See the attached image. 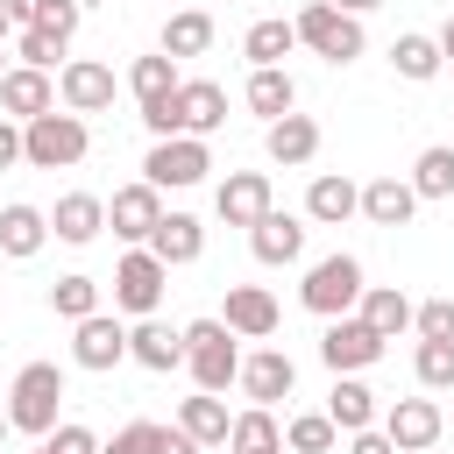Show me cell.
Listing matches in <instances>:
<instances>
[{"label": "cell", "mask_w": 454, "mask_h": 454, "mask_svg": "<svg viewBox=\"0 0 454 454\" xmlns=\"http://www.w3.org/2000/svg\"><path fill=\"white\" fill-rule=\"evenodd\" d=\"M50 234L71 241V248L99 241V234H106V199H99V192H64V199L50 206Z\"/></svg>", "instance_id": "obj_19"}, {"label": "cell", "mask_w": 454, "mask_h": 454, "mask_svg": "<svg viewBox=\"0 0 454 454\" xmlns=\"http://www.w3.org/2000/svg\"><path fill=\"white\" fill-rule=\"evenodd\" d=\"M163 284H170V270H163L149 248H128V255L114 262V312L156 319V305H163Z\"/></svg>", "instance_id": "obj_7"}, {"label": "cell", "mask_w": 454, "mask_h": 454, "mask_svg": "<svg viewBox=\"0 0 454 454\" xmlns=\"http://www.w3.org/2000/svg\"><path fill=\"white\" fill-rule=\"evenodd\" d=\"M128 362H142V369H156V376L184 369V326H163V319H135V326H128Z\"/></svg>", "instance_id": "obj_21"}, {"label": "cell", "mask_w": 454, "mask_h": 454, "mask_svg": "<svg viewBox=\"0 0 454 454\" xmlns=\"http://www.w3.org/2000/svg\"><path fill=\"white\" fill-rule=\"evenodd\" d=\"M348 454H397V447H390V440L369 426V433H348Z\"/></svg>", "instance_id": "obj_47"}, {"label": "cell", "mask_w": 454, "mask_h": 454, "mask_svg": "<svg viewBox=\"0 0 454 454\" xmlns=\"http://www.w3.org/2000/svg\"><path fill=\"white\" fill-rule=\"evenodd\" d=\"M383 333H369L355 312H340V319H326V333H319V362L333 369V376H362L369 362H383Z\"/></svg>", "instance_id": "obj_8"}, {"label": "cell", "mask_w": 454, "mask_h": 454, "mask_svg": "<svg viewBox=\"0 0 454 454\" xmlns=\"http://www.w3.org/2000/svg\"><path fill=\"white\" fill-rule=\"evenodd\" d=\"M355 319H362L369 333H383V340H397V333L411 326V298H404L397 284H369V291H362V305H355Z\"/></svg>", "instance_id": "obj_27"}, {"label": "cell", "mask_w": 454, "mask_h": 454, "mask_svg": "<svg viewBox=\"0 0 454 454\" xmlns=\"http://www.w3.org/2000/svg\"><path fill=\"white\" fill-rule=\"evenodd\" d=\"M43 241H50V213H43V206H28V199L0 206V255H7V262L43 255Z\"/></svg>", "instance_id": "obj_24"}, {"label": "cell", "mask_w": 454, "mask_h": 454, "mask_svg": "<svg viewBox=\"0 0 454 454\" xmlns=\"http://www.w3.org/2000/svg\"><path fill=\"white\" fill-rule=\"evenodd\" d=\"M142 248H149L163 270H184V262H199V255H206V220H199V213H163V220H156V234H149Z\"/></svg>", "instance_id": "obj_16"}, {"label": "cell", "mask_w": 454, "mask_h": 454, "mask_svg": "<svg viewBox=\"0 0 454 454\" xmlns=\"http://www.w3.org/2000/svg\"><path fill=\"white\" fill-rule=\"evenodd\" d=\"M248 114H262V128L284 121V114H298V85H291L284 64L277 71H248Z\"/></svg>", "instance_id": "obj_29"}, {"label": "cell", "mask_w": 454, "mask_h": 454, "mask_svg": "<svg viewBox=\"0 0 454 454\" xmlns=\"http://www.w3.org/2000/svg\"><path fill=\"white\" fill-rule=\"evenodd\" d=\"M78 14H85L78 0H43V7H35V28L57 35V43H71V35H78Z\"/></svg>", "instance_id": "obj_43"}, {"label": "cell", "mask_w": 454, "mask_h": 454, "mask_svg": "<svg viewBox=\"0 0 454 454\" xmlns=\"http://www.w3.org/2000/svg\"><path fill=\"white\" fill-rule=\"evenodd\" d=\"M227 447H234V454H284V433H277V419H270L262 404H248V411H234Z\"/></svg>", "instance_id": "obj_32"}, {"label": "cell", "mask_w": 454, "mask_h": 454, "mask_svg": "<svg viewBox=\"0 0 454 454\" xmlns=\"http://www.w3.org/2000/svg\"><path fill=\"white\" fill-rule=\"evenodd\" d=\"M390 64H397V78L426 85V78H440V43L411 28V35H397V43H390Z\"/></svg>", "instance_id": "obj_34"}, {"label": "cell", "mask_w": 454, "mask_h": 454, "mask_svg": "<svg viewBox=\"0 0 454 454\" xmlns=\"http://www.w3.org/2000/svg\"><path fill=\"white\" fill-rule=\"evenodd\" d=\"M14 57H21L28 71H57L64 43H57V35H43V28H21V35H14Z\"/></svg>", "instance_id": "obj_40"}, {"label": "cell", "mask_w": 454, "mask_h": 454, "mask_svg": "<svg viewBox=\"0 0 454 454\" xmlns=\"http://www.w3.org/2000/svg\"><path fill=\"white\" fill-rule=\"evenodd\" d=\"M227 426H234V411H227L220 397H206V390L177 404V433H192L199 447H227Z\"/></svg>", "instance_id": "obj_30"}, {"label": "cell", "mask_w": 454, "mask_h": 454, "mask_svg": "<svg viewBox=\"0 0 454 454\" xmlns=\"http://www.w3.org/2000/svg\"><path fill=\"white\" fill-rule=\"evenodd\" d=\"M234 383H241V397H248V404H262V411H270L277 397H291V390H298V362H291L284 348H255V355H241V376H234Z\"/></svg>", "instance_id": "obj_13"}, {"label": "cell", "mask_w": 454, "mask_h": 454, "mask_svg": "<svg viewBox=\"0 0 454 454\" xmlns=\"http://www.w3.org/2000/svg\"><path fill=\"white\" fill-rule=\"evenodd\" d=\"M411 376H419V390H454V340H419Z\"/></svg>", "instance_id": "obj_38"}, {"label": "cell", "mask_w": 454, "mask_h": 454, "mask_svg": "<svg viewBox=\"0 0 454 454\" xmlns=\"http://www.w3.org/2000/svg\"><path fill=\"white\" fill-rule=\"evenodd\" d=\"M57 99H64V114H106L114 106V64H99V57H71V64H57Z\"/></svg>", "instance_id": "obj_9"}, {"label": "cell", "mask_w": 454, "mask_h": 454, "mask_svg": "<svg viewBox=\"0 0 454 454\" xmlns=\"http://www.w3.org/2000/svg\"><path fill=\"white\" fill-rule=\"evenodd\" d=\"M326 419H333V433H369V426H376V390H369L362 376H333Z\"/></svg>", "instance_id": "obj_28"}, {"label": "cell", "mask_w": 454, "mask_h": 454, "mask_svg": "<svg viewBox=\"0 0 454 454\" xmlns=\"http://www.w3.org/2000/svg\"><path fill=\"white\" fill-rule=\"evenodd\" d=\"M7 35H14V28H7V14H0V43H7Z\"/></svg>", "instance_id": "obj_51"}, {"label": "cell", "mask_w": 454, "mask_h": 454, "mask_svg": "<svg viewBox=\"0 0 454 454\" xmlns=\"http://www.w3.org/2000/svg\"><path fill=\"white\" fill-rule=\"evenodd\" d=\"M206 170H213V149L199 135H170L142 156V184H156V192H192V184H206Z\"/></svg>", "instance_id": "obj_6"}, {"label": "cell", "mask_w": 454, "mask_h": 454, "mask_svg": "<svg viewBox=\"0 0 454 454\" xmlns=\"http://www.w3.org/2000/svg\"><path fill=\"white\" fill-rule=\"evenodd\" d=\"M433 43H440V64H454V14L440 21V35H433Z\"/></svg>", "instance_id": "obj_48"}, {"label": "cell", "mask_w": 454, "mask_h": 454, "mask_svg": "<svg viewBox=\"0 0 454 454\" xmlns=\"http://www.w3.org/2000/svg\"><path fill=\"white\" fill-rule=\"evenodd\" d=\"M0 106H7V121H35V114L57 106V78H50V71H28V64H7Z\"/></svg>", "instance_id": "obj_23"}, {"label": "cell", "mask_w": 454, "mask_h": 454, "mask_svg": "<svg viewBox=\"0 0 454 454\" xmlns=\"http://www.w3.org/2000/svg\"><path fill=\"white\" fill-rule=\"evenodd\" d=\"M7 433H14V426H7V404H0V447H7Z\"/></svg>", "instance_id": "obj_50"}, {"label": "cell", "mask_w": 454, "mask_h": 454, "mask_svg": "<svg viewBox=\"0 0 454 454\" xmlns=\"http://www.w3.org/2000/svg\"><path fill=\"white\" fill-rule=\"evenodd\" d=\"M50 312L71 319V326L92 319V312H99V284H92V277H57V284H50Z\"/></svg>", "instance_id": "obj_36"}, {"label": "cell", "mask_w": 454, "mask_h": 454, "mask_svg": "<svg viewBox=\"0 0 454 454\" xmlns=\"http://www.w3.org/2000/svg\"><path fill=\"white\" fill-rule=\"evenodd\" d=\"M35 7H43V0H0V14H7V28H14V35H21V28H35Z\"/></svg>", "instance_id": "obj_45"}, {"label": "cell", "mask_w": 454, "mask_h": 454, "mask_svg": "<svg viewBox=\"0 0 454 454\" xmlns=\"http://www.w3.org/2000/svg\"><path fill=\"white\" fill-rule=\"evenodd\" d=\"M333 7H340V14H355V21H362V14H369V7H383V0H333Z\"/></svg>", "instance_id": "obj_49"}, {"label": "cell", "mask_w": 454, "mask_h": 454, "mask_svg": "<svg viewBox=\"0 0 454 454\" xmlns=\"http://www.w3.org/2000/svg\"><path fill=\"white\" fill-rule=\"evenodd\" d=\"M0 78H7V64H0Z\"/></svg>", "instance_id": "obj_53"}, {"label": "cell", "mask_w": 454, "mask_h": 454, "mask_svg": "<svg viewBox=\"0 0 454 454\" xmlns=\"http://www.w3.org/2000/svg\"><path fill=\"white\" fill-rule=\"evenodd\" d=\"M213 128H227V85H213V78H184L177 85V135H213Z\"/></svg>", "instance_id": "obj_17"}, {"label": "cell", "mask_w": 454, "mask_h": 454, "mask_svg": "<svg viewBox=\"0 0 454 454\" xmlns=\"http://www.w3.org/2000/svg\"><path fill=\"white\" fill-rule=\"evenodd\" d=\"M411 213H419V192H411V184H404L397 170H390V177H369V184H362V220H369V227H404Z\"/></svg>", "instance_id": "obj_25"}, {"label": "cell", "mask_w": 454, "mask_h": 454, "mask_svg": "<svg viewBox=\"0 0 454 454\" xmlns=\"http://www.w3.org/2000/svg\"><path fill=\"white\" fill-rule=\"evenodd\" d=\"M14 163H21V121L0 114V170H14Z\"/></svg>", "instance_id": "obj_44"}, {"label": "cell", "mask_w": 454, "mask_h": 454, "mask_svg": "<svg viewBox=\"0 0 454 454\" xmlns=\"http://www.w3.org/2000/svg\"><path fill=\"white\" fill-rule=\"evenodd\" d=\"M291 28H298V43H305L312 57H326V64H355V57L369 50L362 21H355V14H340L333 0H305V7L291 14Z\"/></svg>", "instance_id": "obj_3"}, {"label": "cell", "mask_w": 454, "mask_h": 454, "mask_svg": "<svg viewBox=\"0 0 454 454\" xmlns=\"http://www.w3.org/2000/svg\"><path fill=\"white\" fill-rule=\"evenodd\" d=\"M355 213H362V184H355V177L319 170V177L305 184V220H312V227H340V220H355Z\"/></svg>", "instance_id": "obj_18"}, {"label": "cell", "mask_w": 454, "mask_h": 454, "mask_svg": "<svg viewBox=\"0 0 454 454\" xmlns=\"http://www.w3.org/2000/svg\"><path fill=\"white\" fill-rule=\"evenodd\" d=\"M248 248H255V262H270V270H284V262H298L305 255V220L298 213H262L255 227H248Z\"/></svg>", "instance_id": "obj_20"}, {"label": "cell", "mask_w": 454, "mask_h": 454, "mask_svg": "<svg viewBox=\"0 0 454 454\" xmlns=\"http://www.w3.org/2000/svg\"><path fill=\"white\" fill-rule=\"evenodd\" d=\"M440 426H447V419H440V404H433V397H397V404L383 411V426H376V433H383L397 454H426V447H440Z\"/></svg>", "instance_id": "obj_11"}, {"label": "cell", "mask_w": 454, "mask_h": 454, "mask_svg": "<svg viewBox=\"0 0 454 454\" xmlns=\"http://www.w3.org/2000/svg\"><path fill=\"white\" fill-rule=\"evenodd\" d=\"M419 199H454V149L447 142H433V149H419V163H411V177H404Z\"/></svg>", "instance_id": "obj_33"}, {"label": "cell", "mask_w": 454, "mask_h": 454, "mask_svg": "<svg viewBox=\"0 0 454 454\" xmlns=\"http://www.w3.org/2000/svg\"><path fill=\"white\" fill-rule=\"evenodd\" d=\"M156 220H163V192H156V184H142V177H135V184H121V192L106 199V227H114L121 241H135V248L156 234Z\"/></svg>", "instance_id": "obj_15"}, {"label": "cell", "mask_w": 454, "mask_h": 454, "mask_svg": "<svg viewBox=\"0 0 454 454\" xmlns=\"http://www.w3.org/2000/svg\"><path fill=\"white\" fill-rule=\"evenodd\" d=\"M291 50H298V28H291L284 14H262V21H248V35H241V57H248L255 71H277Z\"/></svg>", "instance_id": "obj_26"}, {"label": "cell", "mask_w": 454, "mask_h": 454, "mask_svg": "<svg viewBox=\"0 0 454 454\" xmlns=\"http://www.w3.org/2000/svg\"><path fill=\"white\" fill-rule=\"evenodd\" d=\"M184 369H192V383H199L206 397H220V390L241 376V348H234V333H227L220 319H192V326H184Z\"/></svg>", "instance_id": "obj_4"}, {"label": "cell", "mask_w": 454, "mask_h": 454, "mask_svg": "<svg viewBox=\"0 0 454 454\" xmlns=\"http://www.w3.org/2000/svg\"><path fill=\"white\" fill-rule=\"evenodd\" d=\"M333 419L326 411H298V419H284V447L291 454H333Z\"/></svg>", "instance_id": "obj_37"}, {"label": "cell", "mask_w": 454, "mask_h": 454, "mask_svg": "<svg viewBox=\"0 0 454 454\" xmlns=\"http://www.w3.org/2000/svg\"><path fill=\"white\" fill-rule=\"evenodd\" d=\"M156 440H163V426H156V419H128L99 454H156Z\"/></svg>", "instance_id": "obj_42"}, {"label": "cell", "mask_w": 454, "mask_h": 454, "mask_svg": "<svg viewBox=\"0 0 454 454\" xmlns=\"http://www.w3.org/2000/svg\"><path fill=\"white\" fill-rule=\"evenodd\" d=\"M57 404H64V369L57 362H21L14 383H7V426L43 440V433H57Z\"/></svg>", "instance_id": "obj_1"}, {"label": "cell", "mask_w": 454, "mask_h": 454, "mask_svg": "<svg viewBox=\"0 0 454 454\" xmlns=\"http://www.w3.org/2000/svg\"><path fill=\"white\" fill-rule=\"evenodd\" d=\"M85 149H92V128L78 121V114H35V121H21V163H35V170H71V163H85Z\"/></svg>", "instance_id": "obj_2"}, {"label": "cell", "mask_w": 454, "mask_h": 454, "mask_svg": "<svg viewBox=\"0 0 454 454\" xmlns=\"http://www.w3.org/2000/svg\"><path fill=\"white\" fill-rule=\"evenodd\" d=\"M426 454H440V447H426Z\"/></svg>", "instance_id": "obj_52"}, {"label": "cell", "mask_w": 454, "mask_h": 454, "mask_svg": "<svg viewBox=\"0 0 454 454\" xmlns=\"http://www.w3.org/2000/svg\"><path fill=\"white\" fill-rule=\"evenodd\" d=\"M411 326H419V340H454V298H426V305H411Z\"/></svg>", "instance_id": "obj_41"}, {"label": "cell", "mask_w": 454, "mask_h": 454, "mask_svg": "<svg viewBox=\"0 0 454 454\" xmlns=\"http://www.w3.org/2000/svg\"><path fill=\"white\" fill-rule=\"evenodd\" d=\"M71 362H78V369H92V376L121 369V362H128V326H121L114 312L78 319V326H71Z\"/></svg>", "instance_id": "obj_10"}, {"label": "cell", "mask_w": 454, "mask_h": 454, "mask_svg": "<svg viewBox=\"0 0 454 454\" xmlns=\"http://www.w3.org/2000/svg\"><path fill=\"white\" fill-rule=\"evenodd\" d=\"M270 206H277V199H270V170H227L220 192H213V213H220L227 227H255Z\"/></svg>", "instance_id": "obj_14"}, {"label": "cell", "mask_w": 454, "mask_h": 454, "mask_svg": "<svg viewBox=\"0 0 454 454\" xmlns=\"http://www.w3.org/2000/svg\"><path fill=\"white\" fill-rule=\"evenodd\" d=\"M262 156L284 163V170L312 163V156H319V121H312V114H284V121H270V128H262Z\"/></svg>", "instance_id": "obj_22"}, {"label": "cell", "mask_w": 454, "mask_h": 454, "mask_svg": "<svg viewBox=\"0 0 454 454\" xmlns=\"http://www.w3.org/2000/svg\"><path fill=\"white\" fill-rule=\"evenodd\" d=\"M362 262L355 255H319L312 270H305V284H298V298H305V312H319V319H340V312H355L362 305Z\"/></svg>", "instance_id": "obj_5"}, {"label": "cell", "mask_w": 454, "mask_h": 454, "mask_svg": "<svg viewBox=\"0 0 454 454\" xmlns=\"http://www.w3.org/2000/svg\"><path fill=\"white\" fill-rule=\"evenodd\" d=\"M156 454H206L192 433H177V426H163V440H156Z\"/></svg>", "instance_id": "obj_46"}, {"label": "cell", "mask_w": 454, "mask_h": 454, "mask_svg": "<svg viewBox=\"0 0 454 454\" xmlns=\"http://www.w3.org/2000/svg\"><path fill=\"white\" fill-rule=\"evenodd\" d=\"M128 85H135V106H149V99H170L184 78H177V64L156 50V57H135V71H128Z\"/></svg>", "instance_id": "obj_35"}, {"label": "cell", "mask_w": 454, "mask_h": 454, "mask_svg": "<svg viewBox=\"0 0 454 454\" xmlns=\"http://www.w3.org/2000/svg\"><path fill=\"white\" fill-rule=\"evenodd\" d=\"M213 319H220L234 340H270L284 312H277V298H270L262 284H227V305H220Z\"/></svg>", "instance_id": "obj_12"}, {"label": "cell", "mask_w": 454, "mask_h": 454, "mask_svg": "<svg viewBox=\"0 0 454 454\" xmlns=\"http://www.w3.org/2000/svg\"><path fill=\"white\" fill-rule=\"evenodd\" d=\"M206 43H213V14H206V7H184V14L163 21V57H170V64H177V57H206Z\"/></svg>", "instance_id": "obj_31"}, {"label": "cell", "mask_w": 454, "mask_h": 454, "mask_svg": "<svg viewBox=\"0 0 454 454\" xmlns=\"http://www.w3.org/2000/svg\"><path fill=\"white\" fill-rule=\"evenodd\" d=\"M35 454H99V440H92V426L57 419V433H43V440H35Z\"/></svg>", "instance_id": "obj_39"}]
</instances>
